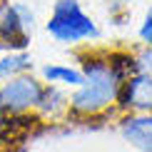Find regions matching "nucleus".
Here are the masks:
<instances>
[{
  "label": "nucleus",
  "instance_id": "obj_1",
  "mask_svg": "<svg viewBox=\"0 0 152 152\" xmlns=\"http://www.w3.org/2000/svg\"><path fill=\"white\" fill-rule=\"evenodd\" d=\"M82 65H85V70H82L85 80L70 95V107L77 115H95L117 100L127 72H125L122 62H115V58L110 60L87 58Z\"/></svg>",
  "mask_w": 152,
  "mask_h": 152
},
{
  "label": "nucleus",
  "instance_id": "obj_9",
  "mask_svg": "<svg viewBox=\"0 0 152 152\" xmlns=\"http://www.w3.org/2000/svg\"><path fill=\"white\" fill-rule=\"evenodd\" d=\"M70 105V97H67L65 92L58 90V85H45V90H42V97H40V110L48 112V115H58L60 110H65V107Z\"/></svg>",
  "mask_w": 152,
  "mask_h": 152
},
{
  "label": "nucleus",
  "instance_id": "obj_5",
  "mask_svg": "<svg viewBox=\"0 0 152 152\" xmlns=\"http://www.w3.org/2000/svg\"><path fill=\"white\" fill-rule=\"evenodd\" d=\"M122 110H135L140 115L152 112V75L150 72H135L125 77L117 95Z\"/></svg>",
  "mask_w": 152,
  "mask_h": 152
},
{
  "label": "nucleus",
  "instance_id": "obj_7",
  "mask_svg": "<svg viewBox=\"0 0 152 152\" xmlns=\"http://www.w3.org/2000/svg\"><path fill=\"white\" fill-rule=\"evenodd\" d=\"M42 77L48 80V85H67V87H77L82 85L85 75L75 67H67V65H48L42 67Z\"/></svg>",
  "mask_w": 152,
  "mask_h": 152
},
{
  "label": "nucleus",
  "instance_id": "obj_8",
  "mask_svg": "<svg viewBox=\"0 0 152 152\" xmlns=\"http://www.w3.org/2000/svg\"><path fill=\"white\" fill-rule=\"evenodd\" d=\"M30 67H33V58H30L28 53H23V50L8 53V55L0 58V80H10V77H15V75H23V72H28Z\"/></svg>",
  "mask_w": 152,
  "mask_h": 152
},
{
  "label": "nucleus",
  "instance_id": "obj_6",
  "mask_svg": "<svg viewBox=\"0 0 152 152\" xmlns=\"http://www.w3.org/2000/svg\"><path fill=\"white\" fill-rule=\"evenodd\" d=\"M120 132L137 150L152 152V112L150 115H130L120 122Z\"/></svg>",
  "mask_w": 152,
  "mask_h": 152
},
{
  "label": "nucleus",
  "instance_id": "obj_11",
  "mask_svg": "<svg viewBox=\"0 0 152 152\" xmlns=\"http://www.w3.org/2000/svg\"><path fill=\"white\" fill-rule=\"evenodd\" d=\"M137 72H150L152 75V53H145L137 62Z\"/></svg>",
  "mask_w": 152,
  "mask_h": 152
},
{
  "label": "nucleus",
  "instance_id": "obj_10",
  "mask_svg": "<svg viewBox=\"0 0 152 152\" xmlns=\"http://www.w3.org/2000/svg\"><path fill=\"white\" fill-rule=\"evenodd\" d=\"M140 40L145 42V45L152 48V10L145 15V20H142V25H140Z\"/></svg>",
  "mask_w": 152,
  "mask_h": 152
},
{
  "label": "nucleus",
  "instance_id": "obj_3",
  "mask_svg": "<svg viewBox=\"0 0 152 152\" xmlns=\"http://www.w3.org/2000/svg\"><path fill=\"white\" fill-rule=\"evenodd\" d=\"M35 28V15L28 5L0 0V45L12 48V53L28 45Z\"/></svg>",
  "mask_w": 152,
  "mask_h": 152
},
{
  "label": "nucleus",
  "instance_id": "obj_12",
  "mask_svg": "<svg viewBox=\"0 0 152 152\" xmlns=\"http://www.w3.org/2000/svg\"><path fill=\"white\" fill-rule=\"evenodd\" d=\"M3 125H5V115L0 112V130H3Z\"/></svg>",
  "mask_w": 152,
  "mask_h": 152
},
{
  "label": "nucleus",
  "instance_id": "obj_2",
  "mask_svg": "<svg viewBox=\"0 0 152 152\" xmlns=\"http://www.w3.org/2000/svg\"><path fill=\"white\" fill-rule=\"evenodd\" d=\"M45 28L50 37L62 42V45H75L82 40H97L100 37L95 20L82 10L77 0H55Z\"/></svg>",
  "mask_w": 152,
  "mask_h": 152
},
{
  "label": "nucleus",
  "instance_id": "obj_4",
  "mask_svg": "<svg viewBox=\"0 0 152 152\" xmlns=\"http://www.w3.org/2000/svg\"><path fill=\"white\" fill-rule=\"evenodd\" d=\"M42 90H45V85L35 80L33 75L28 72L15 75L0 85V112L3 115H23L28 110H35L40 105Z\"/></svg>",
  "mask_w": 152,
  "mask_h": 152
}]
</instances>
